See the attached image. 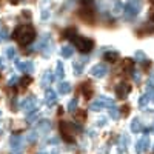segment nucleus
I'll list each match as a JSON object with an SVG mask.
<instances>
[{
	"mask_svg": "<svg viewBox=\"0 0 154 154\" xmlns=\"http://www.w3.org/2000/svg\"><path fill=\"white\" fill-rule=\"evenodd\" d=\"M12 37H14L20 45L26 46V45H29V43L34 40L35 31H34L32 26H29V25H20V26L16 28V31H14V34H12Z\"/></svg>",
	"mask_w": 154,
	"mask_h": 154,
	"instance_id": "obj_1",
	"label": "nucleus"
},
{
	"mask_svg": "<svg viewBox=\"0 0 154 154\" xmlns=\"http://www.w3.org/2000/svg\"><path fill=\"white\" fill-rule=\"evenodd\" d=\"M60 136L65 142H74V136L79 134L82 131L80 125H72V123H68V122H60Z\"/></svg>",
	"mask_w": 154,
	"mask_h": 154,
	"instance_id": "obj_2",
	"label": "nucleus"
},
{
	"mask_svg": "<svg viewBox=\"0 0 154 154\" xmlns=\"http://www.w3.org/2000/svg\"><path fill=\"white\" fill-rule=\"evenodd\" d=\"M140 9H142V0H128V3L123 8V14L126 20H134Z\"/></svg>",
	"mask_w": 154,
	"mask_h": 154,
	"instance_id": "obj_3",
	"label": "nucleus"
},
{
	"mask_svg": "<svg viewBox=\"0 0 154 154\" xmlns=\"http://www.w3.org/2000/svg\"><path fill=\"white\" fill-rule=\"evenodd\" d=\"M72 42H74V45L77 46V49H79L80 53H85V54L91 53L93 48H94V42L91 40V38L83 37V35H75V37L72 38Z\"/></svg>",
	"mask_w": 154,
	"mask_h": 154,
	"instance_id": "obj_4",
	"label": "nucleus"
},
{
	"mask_svg": "<svg viewBox=\"0 0 154 154\" xmlns=\"http://www.w3.org/2000/svg\"><path fill=\"white\" fill-rule=\"evenodd\" d=\"M79 16L85 22H91L93 20V17H94V5H93L91 0H83V2L80 3Z\"/></svg>",
	"mask_w": 154,
	"mask_h": 154,
	"instance_id": "obj_5",
	"label": "nucleus"
},
{
	"mask_svg": "<svg viewBox=\"0 0 154 154\" xmlns=\"http://www.w3.org/2000/svg\"><path fill=\"white\" fill-rule=\"evenodd\" d=\"M130 93H131V85L128 82H120L117 85V88H116V94H117V97L122 99V100H125Z\"/></svg>",
	"mask_w": 154,
	"mask_h": 154,
	"instance_id": "obj_6",
	"label": "nucleus"
},
{
	"mask_svg": "<svg viewBox=\"0 0 154 154\" xmlns=\"http://www.w3.org/2000/svg\"><path fill=\"white\" fill-rule=\"evenodd\" d=\"M108 72V66L105 65V63H97V65H94L91 68V75L96 77V79H102V77H105Z\"/></svg>",
	"mask_w": 154,
	"mask_h": 154,
	"instance_id": "obj_7",
	"label": "nucleus"
},
{
	"mask_svg": "<svg viewBox=\"0 0 154 154\" xmlns=\"http://www.w3.org/2000/svg\"><path fill=\"white\" fill-rule=\"evenodd\" d=\"M148 148H149V137L148 136L140 137L137 140V143H136V152L137 154H142V152L148 151Z\"/></svg>",
	"mask_w": 154,
	"mask_h": 154,
	"instance_id": "obj_8",
	"label": "nucleus"
},
{
	"mask_svg": "<svg viewBox=\"0 0 154 154\" xmlns=\"http://www.w3.org/2000/svg\"><path fill=\"white\" fill-rule=\"evenodd\" d=\"M35 103H37V99L34 97V96H29V97H26L23 102H22V105H20V108L22 109H25L26 112H31L34 108H35Z\"/></svg>",
	"mask_w": 154,
	"mask_h": 154,
	"instance_id": "obj_9",
	"label": "nucleus"
},
{
	"mask_svg": "<svg viewBox=\"0 0 154 154\" xmlns=\"http://www.w3.org/2000/svg\"><path fill=\"white\" fill-rule=\"evenodd\" d=\"M56 102H57V93L54 91V89L48 88L45 91V103L48 106H53V105H56Z\"/></svg>",
	"mask_w": 154,
	"mask_h": 154,
	"instance_id": "obj_10",
	"label": "nucleus"
},
{
	"mask_svg": "<svg viewBox=\"0 0 154 154\" xmlns=\"http://www.w3.org/2000/svg\"><path fill=\"white\" fill-rule=\"evenodd\" d=\"M16 66H17V69L19 71H22V72H26V74H31L32 71H34V63L32 62H17L16 63Z\"/></svg>",
	"mask_w": 154,
	"mask_h": 154,
	"instance_id": "obj_11",
	"label": "nucleus"
},
{
	"mask_svg": "<svg viewBox=\"0 0 154 154\" xmlns=\"http://www.w3.org/2000/svg\"><path fill=\"white\" fill-rule=\"evenodd\" d=\"M9 146L14 151H20L22 146H23V139L20 136H12L11 140H9Z\"/></svg>",
	"mask_w": 154,
	"mask_h": 154,
	"instance_id": "obj_12",
	"label": "nucleus"
},
{
	"mask_svg": "<svg viewBox=\"0 0 154 154\" xmlns=\"http://www.w3.org/2000/svg\"><path fill=\"white\" fill-rule=\"evenodd\" d=\"M60 54H62V57H65V59L72 57V54H74V48H72V45H63V46L60 48Z\"/></svg>",
	"mask_w": 154,
	"mask_h": 154,
	"instance_id": "obj_13",
	"label": "nucleus"
},
{
	"mask_svg": "<svg viewBox=\"0 0 154 154\" xmlns=\"http://www.w3.org/2000/svg\"><path fill=\"white\" fill-rule=\"evenodd\" d=\"M54 77H56V80H63V77H65V68H63V63L62 62H57Z\"/></svg>",
	"mask_w": 154,
	"mask_h": 154,
	"instance_id": "obj_14",
	"label": "nucleus"
},
{
	"mask_svg": "<svg viewBox=\"0 0 154 154\" xmlns=\"http://www.w3.org/2000/svg\"><path fill=\"white\" fill-rule=\"evenodd\" d=\"M80 93L86 97V99H89L91 97V82H85V83H82L80 85Z\"/></svg>",
	"mask_w": 154,
	"mask_h": 154,
	"instance_id": "obj_15",
	"label": "nucleus"
},
{
	"mask_svg": "<svg viewBox=\"0 0 154 154\" xmlns=\"http://www.w3.org/2000/svg\"><path fill=\"white\" fill-rule=\"evenodd\" d=\"M54 80H56V77H54V74L51 72V71H45V74H43V77H42V85L48 86L49 83H53Z\"/></svg>",
	"mask_w": 154,
	"mask_h": 154,
	"instance_id": "obj_16",
	"label": "nucleus"
},
{
	"mask_svg": "<svg viewBox=\"0 0 154 154\" xmlns=\"http://www.w3.org/2000/svg\"><path fill=\"white\" fill-rule=\"evenodd\" d=\"M130 130H131V133H140V131H142V125H140V120H139L137 117L131 120Z\"/></svg>",
	"mask_w": 154,
	"mask_h": 154,
	"instance_id": "obj_17",
	"label": "nucleus"
},
{
	"mask_svg": "<svg viewBox=\"0 0 154 154\" xmlns=\"http://www.w3.org/2000/svg\"><path fill=\"white\" fill-rule=\"evenodd\" d=\"M38 130H40L42 133H48V131L51 130V122H49L48 119L40 120V122H38Z\"/></svg>",
	"mask_w": 154,
	"mask_h": 154,
	"instance_id": "obj_18",
	"label": "nucleus"
},
{
	"mask_svg": "<svg viewBox=\"0 0 154 154\" xmlns=\"http://www.w3.org/2000/svg\"><path fill=\"white\" fill-rule=\"evenodd\" d=\"M102 102H103V108H108V109H111V108H116V102L112 100V99H106L105 96H100L99 97Z\"/></svg>",
	"mask_w": 154,
	"mask_h": 154,
	"instance_id": "obj_19",
	"label": "nucleus"
},
{
	"mask_svg": "<svg viewBox=\"0 0 154 154\" xmlns=\"http://www.w3.org/2000/svg\"><path fill=\"white\" fill-rule=\"evenodd\" d=\"M71 91V83L69 82H60L59 85V93L60 94H68Z\"/></svg>",
	"mask_w": 154,
	"mask_h": 154,
	"instance_id": "obj_20",
	"label": "nucleus"
},
{
	"mask_svg": "<svg viewBox=\"0 0 154 154\" xmlns=\"http://www.w3.org/2000/svg\"><path fill=\"white\" fill-rule=\"evenodd\" d=\"M119 59V53H117V51H108V53H105V60L106 62H116V60H117Z\"/></svg>",
	"mask_w": 154,
	"mask_h": 154,
	"instance_id": "obj_21",
	"label": "nucleus"
},
{
	"mask_svg": "<svg viewBox=\"0 0 154 154\" xmlns=\"http://www.w3.org/2000/svg\"><path fill=\"white\" fill-rule=\"evenodd\" d=\"M89 109H93V111H100V109H103V102H102L100 99L91 102V105H89Z\"/></svg>",
	"mask_w": 154,
	"mask_h": 154,
	"instance_id": "obj_22",
	"label": "nucleus"
},
{
	"mask_svg": "<svg viewBox=\"0 0 154 154\" xmlns=\"http://www.w3.org/2000/svg\"><path fill=\"white\" fill-rule=\"evenodd\" d=\"M149 99H151V97H149V94H146V93H145L143 96H140V99H139V106H140V108H145V106L148 105Z\"/></svg>",
	"mask_w": 154,
	"mask_h": 154,
	"instance_id": "obj_23",
	"label": "nucleus"
},
{
	"mask_svg": "<svg viewBox=\"0 0 154 154\" xmlns=\"http://www.w3.org/2000/svg\"><path fill=\"white\" fill-rule=\"evenodd\" d=\"M77 105H79V102H77V99H71V100L68 102V105H66V108H68V111L74 112V111L77 109Z\"/></svg>",
	"mask_w": 154,
	"mask_h": 154,
	"instance_id": "obj_24",
	"label": "nucleus"
},
{
	"mask_svg": "<svg viewBox=\"0 0 154 154\" xmlns=\"http://www.w3.org/2000/svg\"><path fill=\"white\" fill-rule=\"evenodd\" d=\"M37 117H38V111L34 109V111H31V112L26 116V122H28V123H32V122L37 120Z\"/></svg>",
	"mask_w": 154,
	"mask_h": 154,
	"instance_id": "obj_25",
	"label": "nucleus"
},
{
	"mask_svg": "<svg viewBox=\"0 0 154 154\" xmlns=\"http://www.w3.org/2000/svg\"><path fill=\"white\" fill-rule=\"evenodd\" d=\"M72 68H74V74L75 75H80L83 72V65H80L79 62H74L72 63Z\"/></svg>",
	"mask_w": 154,
	"mask_h": 154,
	"instance_id": "obj_26",
	"label": "nucleus"
},
{
	"mask_svg": "<svg viewBox=\"0 0 154 154\" xmlns=\"http://www.w3.org/2000/svg\"><path fill=\"white\" fill-rule=\"evenodd\" d=\"M5 56H6L8 59H14V57H16V48H12V46L6 48V49H5Z\"/></svg>",
	"mask_w": 154,
	"mask_h": 154,
	"instance_id": "obj_27",
	"label": "nucleus"
},
{
	"mask_svg": "<svg viewBox=\"0 0 154 154\" xmlns=\"http://www.w3.org/2000/svg\"><path fill=\"white\" fill-rule=\"evenodd\" d=\"M134 59H136L137 62H143V60H146V56H145V53H143V51H136Z\"/></svg>",
	"mask_w": 154,
	"mask_h": 154,
	"instance_id": "obj_28",
	"label": "nucleus"
},
{
	"mask_svg": "<svg viewBox=\"0 0 154 154\" xmlns=\"http://www.w3.org/2000/svg\"><path fill=\"white\" fill-rule=\"evenodd\" d=\"M119 109H116V108H111L109 109V116H111V119H114V120H117L119 119Z\"/></svg>",
	"mask_w": 154,
	"mask_h": 154,
	"instance_id": "obj_29",
	"label": "nucleus"
},
{
	"mask_svg": "<svg viewBox=\"0 0 154 154\" xmlns=\"http://www.w3.org/2000/svg\"><path fill=\"white\" fill-rule=\"evenodd\" d=\"M123 3L122 2H116V5H114V12H116V14H117V12H122L123 11Z\"/></svg>",
	"mask_w": 154,
	"mask_h": 154,
	"instance_id": "obj_30",
	"label": "nucleus"
},
{
	"mask_svg": "<svg viewBox=\"0 0 154 154\" xmlns=\"http://www.w3.org/2000/svg\"><path fill=\"white\" fill-rule=\"evenodd\" d=\"M8 38V31L5 28H0V42H5Z\"/></svg>",
	"mask_w": 154,
	"mask_h": 154,
	"instance_id": "obj_31",
	"label": "nucleus"
},
{
	"mask_svg": "<svg viewBox=\"0 0 154 154\" xmlns=\"http://www.w3.org/2000/svg\"><path fill=\"white\" fill-rule=\"evenodd\" d=\"M35 140H37V133H35V131H31V133L28 134V142H29V143H34Z\"/></svg>",
	"mask_w": 154,
	"mask_h": 154,
	"instance_id": "obj_32",
	"label": "nucleus"
},
{
	"mask_svg": "<svg viewBox=\"0 0 154 154\" xmlns=\"http://www.w3.org/2000/svg\"><path fill=\"white\" fill-rule=\"evenodd\" d=\"M120 143H122V151H125V149H126V145H128V137H126V134H123V136H122Z\"/></svg>",
	"mask_w": 154,
	"mask_h": 154,
	"instance_id": "obj_33",
	"label": "nucleus"
},
{
	"mask_svg": "<svg viewBox=\"0 0 154 154\" xmlns=\"http://www.w3.org/2000/svg\"><path fill=\"white\" fill-rule=\"evenodd\" d=\"M19 80H20V77H17V75H11V79L8 80V85H9V86H12V85H16Z\"/></svg>",
	"mask_w": 154,
	"mask_h": 154,
	"instance_id": "obj_34",
	"label": "nucleus"
},
{
	"mask_svg": "<svg viewBox=\"0 0 154 154\" xmlns=\"http://www.w3.org/2000/svg\"><path fill=\"white\" fill-rule=\"evenodd\" d=\"M123 68H126V69L133 68V60H131V59H125V60H123Z\"/></svg>",
	"mask_w": 154,
	"mask_h": 154,
	"instance_id": "obj_35",
	"label": "nucleus"
},
{
	"mask_svg": "<svg viewBox=\"0 0 154 154\" xmlns=\"http://www.w3.org/2000/svg\"><path fill=\"white\" fill-rule=\"evenodd\" d=\"M75 119L79 120V122H80V120H85V119H86V112H85V111L77 112V114H75Z\"/></svg>",
	"mask_w": 154,
	"mask_h": 154,
	"instance_id": "obj_36",
	"label": "nucleus"
},
{
	"mask_svg": "<svg viewBox=\"0 0 154 154\" xmlns=\"http://www.w3.org/2000/svg\"><path fill=\"white\" fill-rule=\"evenodd\" d=\"M31 80H32L31 77H25V79L20 80V85H22V86H28V85L31 83Z\"/></svg>",
	"mask_w": 154,
	"mask_h": 154,
	"instance_id": "obj_37",
	"label": "nucleus"
},
{
	"mask_svg": "<svg viewBox=\"0 0 154 154\" xmlns=\"http://www.w3.org/2000/svg\"><path fill=\"white\" fill-rule=\"evenodd\" d=\"M120 111L123 112V116H126L128 112H130V105H123V106H120Z\"/></svg>",
	"mask_w": 154,
	"mask_h": 154,
	"instance_id": "obj_38",
	"label": "nucleus"
},
{
	"mask_svg": "<svg viewBox=\"0 0 154 154\" xmlns=\"http://www.w3.org/2000/svg\"><path fill=\"white\" fill-rule=\"evenodd\" d=\"M48 17H49V12H48V11H43V12H42V20H46Z\"/></svg>",
	"mask_w": 154,
	"mask_h": 154,
	"instance_id": "obj_39",
	"label": "nucleus"
},
{
	"mask_svg": "<svg viewBox=\"0 0 154 154\" xmlns=\"http://www.w3.org/2000/svg\"><path fill=\"white\" fill-rule=\"evenodd\" d=\"M134 82H136V83H139V82H140V75H139L137 72H134Z\"/></svg>",
	"mask_w": 154,
	"mask_h": 154,
	"instance_id": "obj_40",
	"label": "nucleus"
},
{
	"mask_svg": "<svg viewBox=\"0 0 154 154\" xmlns=\"http://www.w3.org/2000/svg\"><path fill=\"white\" fill-rule=\"evenodd\" d=\"M105 123H106V119H100L97 122V126H102V125H105Z\"/></svg>",
	"mask_w": 154,
	"mask_h": 154,
	"instance_id": "obj_41",
	"label": "nucleus"
},
{
	"mask_svg": "<svg viewBox=\"0 0 154 154\" xmlns=\"http://www.w3.org/2000/svg\"><path fill=\"white\" fill-rule=\"evenodd\" d=\"M3 68H5V65H3V59L0 57V69H3Z\"/></svg>",
	"mask_w": 154,
	"mask_h": 154,
	"instance_id": "obj_42",
	"label": "nucleus"
},
{
	"mask_svg": "<svg viewBox=\"0 0 154 154\" xmlns=\"http://www.w3.org/2000/svg\"><path fill=\"white\" fill-rule=\"evenodd\" d=\"M149 97H151V99H152V102H154V93H152V94H151Z\"/></svg>",
	"mask_w": 154,
	"mask_h": 154,
	"instance_id": "obj_43",
	"label": "nucleus"
},
{
	"mask_svg": "<svg viewBox=\"0 0 154 154\" xmlns=\"http://www.w3.org/2000/svg\"><path fill=\"white\" fill-rule=\"evenodd\" d=\"M0 116H2V111H0Z\"/></svg>",
	"mask_w": 154,
	"mask_h": 154,
	"instance_id": "obj_44",
	"label": "nucleus"
},
{
	"mask_svg": "<svg viewBox=\"0 0 154 154\" xmlns=\"http://www.w3.org/2000/svg\"><path fill=\"white\" fill-rule=\"evenodd\" d=\"M12 2H16V0H12Z\"/></svg>",
	"mask_w": 154,
	"mask_h": 154,
	"instance_id": "obj_45",
	"label": "nucleus"
},
{
	"mask_svg": "<svg viewBox=\"0 0 154 154\" xmlns=\"http://www.w3.org/2000/svg\"><path fill=\"white\" fill-rule=\"evenodd\" d=\"M0 133H2V131H0Z\"/></svg>",
	"mask_w": 154,
	"mask_h": 154,
	"instance_id": "obj_46",
	"label": "nucleus"
},
{
	"mask_svg": "<svg viewBox=\"0 0 154 154\" xmlns=\"http://www.w3.org/2000/svg\"><path fill=\"white\" fill-rule=\"evenodd\" d=\"M0 28H2V26H0Z\"/></svg>",
	"mask_w": 154,
	"mask_h": 154,
	"instance_id": "obj_47",
	"label": "nucleus"
}]
</instances>
